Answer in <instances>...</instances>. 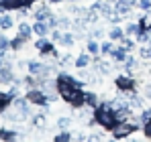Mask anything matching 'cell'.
Returning <instances> with one entry per match:
<instances>
[{
    "label": "cell",
    "mask_w": 151,
    "mask_h": 142,
    "mask_svg": "<svg viewBox=\"0 0 151 142\" xmlns=\"http://www.w3.org/2000/svg\"><path fill=\"white\" fill-rule=\"evenodd\" d=\"M57 81V89H59V95H61V99L68 104V106H72V108H84V92H82V87L80 85H74V83H70V81H65V79H55Z\"/></svg>",
    "instance_id": "1"
},
{
    "label": "cell",
    "mask_w": 151,
    "mask_h": 142,
    "mask_svg": "<svg viewBox=\"0 0 151 142\" xmlns=\"http://www.w3.org/2000/svg\"><path fill=\"white\" fill-rule=\"evenodd\" d=\"M92 114H94L96 124L102 126L104 130H112V126L116 124V118H114V108L110 106V102H100V104L92 110Z\"/></svg>",
    "instance_id": "2"
},
{
    "label": "cell",
    "mask_w": 151,
    "mask_h": 142,
    "mask_svg": "<svg viewBox=\"0 0 151 142\" xmlns=\"http://www.w3.org/2000/svg\"><path fill=\"white\" fill-rule=\"evenodd\" d=\"M114 87L121 92V94H129V92H137V79L129 73H121L116 75L114 79Z\"/></svg>",
    "instance_id": "3"
},
{
    "label": "cell",
    "mask_w": 151,
    "mask_h": 142,
    "mask_svg": "<svg viewBox=\"0 0 151 142\" xmlns=\"http://www.w3.org/2000/svg\"><path fill=\"white\" fill-rule=\"evenodd\" d=\"M35 49L41 53V57H45V59H57V57H61L59 53H57V49L53 47V41L49 39H45V37H39V41H35Z\"/></svg>",
    "instance_id": "4"
},
{
    "label": "cell",
    "mask_w": 151,
    "mask_h": 142,
    "mask_svg": "<svg viewBox=\"0 0 151 142\" xmlns=\"http://www.w3.org/2000/svg\"><path fill=\"white\" fill-rule=\"evenodd\" d=\"M112 138H116V140H121V138H129V136H133L135 132H137V128L129 122V120H125V122H116L114 126H112Z\"/></svg>",
    "instance_id": "5"
},
{
    "label": "cell",
    "mask_w": 151,
    "mask_h": 142,
    "mask_svg": "<svg viewBox=\"0 0 151 142\" xmlns=\"http://www.w3.org/2000/svg\"><path fill=\"white\" fill-rule=\"evenodd\" d=\"M27 69H29L31 75L41 77V79H45V77H49L51 73H55V67H53V65H43V63H39V61H29Z\"/></svg>",
    "instance_id": "6"
},
{
    "label": "cell",
    "mask_w": 151,
    "mask_h": 142,
    "mask_svg": "<svg viewBox=\"0 0 151 142\" xmlns=\"http://www.w3.org/2000/svg\"><path fill=\"white\" fill-rule=\"evenodd\" d=\"M27 99H29L33 106H41V108H47V104H49L47 94H45L43 89H39V87H31V89L27 92Z\"/></svg>",
    "instance_id": "7"
},
{
    "label": "cell",
    "mask_w": 151,
    "mask_h": 142,
    "mask_svg": "<svg viewBox=\"0 0 151 142\" xmlns=\"http://www.w3.org/2000/svg\"><path fill=\"white\" fill-rule=\"evenodd\" d=\"M110 57H112V63H125L127 61V57H129V53H127L123 47H114L112 51H110Z\"/></svg>",
    "instance_id": "8"
},
{
    "label": "cell",
    "mask_w": 151,
    "mask_h": 142,
    "mask_svg": "<svg viewBox=\"0 0 151 142\" xmlns=\"http://www.w3.org/2000/svg\"><path fill=\"white\" fill-rule=\"evenodd\" d=\"M100 104V97H98V94H94V92H84V106L86 108H96Z\"/></svg>",
    "instance_id": "9"
},
{
    "label": "cell",
    "mask_w": 151,
    "mask_h": 142,
    "mask_svg": "<svg viewBox=\"0 0 151 142\" xmlns=\"http://www.w3.org/2000/svg\"><path fill=\"white\" fill-rule=\"evenodd\" d=\"M51 28H49V24H47V21H35V24H33V33L37 37H45Z\"/></svg>",
    "instance_id": "10"
},
{
    "label": "cell",
    "mask_w": 151,
    "mask_h": 142,
    "mask_svg": "<svg viewBox=\"0 0 151 142\" xmlns=\"http://www.w3.org/2000/svg\"><path fill=\"white\" fill-rule=\"evenodd\" d=\"M125 37H127V35H125V28H121L119 24H114V26L108 31V39H110V41H116V43H121Z\"/></svg>",
    "instance_id": "11"
},
{
    "label": "cell",
    "mask_w": 151,
    "mask_h": 142,
    "mask_svg": "<svg viewBox=\"0 0 151 142\" xmlns=\"http://www.w3.org/2000/svg\"><path fill=\"white\" fill-rule=\"evenodd\" d=\"M90 63H92V55H90V53H82V55H78L76 61H74V65L78 67V69H86Z\"/></svg>",
    "instance_id": "12"
},
{
    "label": "cell",
    "mask_w": 151,
    "mask_h": 142,
    "mask_svg": "<svg viewBox=\"0 0 151 142\" xmlns=\"http://www.w3.org/2000/svg\"><path fill=\"white\" fill-rule=\"evenodd\" d=\"M49 16H51L49 2H47V4H43V6H39V8L35 10V21H47Z\"/></svg>",
    "instance_id": "13"
},
{
    "label": "cell",
    "mask_w": 151,
    "mask_h": 142,
    "mask_svg": "<svg viewBox=\"0 0 151 142\" xmlns=\"http://www.w3.org/2000/svg\"><path fill=\"white\" fill-rule=\"evenodd\" d=\"M74 43H76V37H74V33H70V31H63V35H61V41H59V45L61 47H74Z\"/></svg>",
    "instance_id": "14"
},
{
    "label": "cell",
    "mask_w": 151,
    "mask_h": 142,
    "mask_svg": "<svg viewBox=\"0 0 151 142\" xmlns=\"http://www.w3.org/2000/svg\"><path fill=\"white\" fill-rule=\"evenodd\" d=\"M14 81V73L10 71V67H0V83H10Z\"/></svg>",
    "instance_id": "15"
},
{
    "label": "cell",
    "mask_w": 151,
    "mask_h": 142,
    "mask_svg": "<svg viewBox=\"0 0 151 142\" xmlns=\"http://www.w3.org/2000/svg\"><path fill=\"white\" fill-rule=\"evenodd\" d=\"M0 140H2V142H14V140H19V134L12 132V130L0 128Z\"/></svg>",
    "instance_id": "16"
},
{
    "label": "cell",
    "mask_w": 151,
    "mask_h": 142,
    "mask_svg": "<svg viewBox=\"0 0 151 142\" xmlns=\"http://www.w3.org/2000/svg\"><path fill=\"white\" fill-rule=\"evenodd\" d=\"M86 51H88L90 55H100V45H98V41H96V39H88Z\"/></svg>",
    "instance_id": "17"
},
{
    "label": "cell",
    "mask_w": 151,
    "mask_h": 142,
    "mask_svg": "<svg viewBox=\"0 0 151 142\" xmlns=\"http://www.w3.org/2000/svg\"><path fill=\"white\" fill-rule=\"evenodd\" d=\"M19 35H21L23 39L29 41V39H31V35H33V26H31V24H27V23H21V24H19Z\"/></svg>",
    "instance_id": "18"
},
{
    "label": "cell",
    "mask_w": 151,
    "mask_h": 142,
    "mask_svg": "<svg viewBox=\"0 0 151 142\" xmlns=\"http://www.w3.org/2000/svg\"><path fill=\"white\" fill-rule=\"evenodd\" d=\"M137 33H139V21L135 23H127V26H125V35L127 37H137Z\"/></svg>",
    "instance_id": "19"
},
{
    "label": "cell",
    "mask_w": 151,
    "mask_h": 142,
    "mask_svg": "<svg viewBox=\"0 0 151 142\" xmlns=\"http://www.w3.org/2000/svg\"><path fill=\"white\" fill-rule=\"evenodd\" d=\"M74 138H72V134L68 132V130H61L57 136H53V142H72Z\"/></svg>",
    "instance_id": "20"
},
{
    "label": "cell",
    "mask_w": 151,
    "mask_h": 142,
    "mask_svg": "<svg viewBox=\"0 0 151 142\" xmlns=\"http://www.w3.org/2000/svg\"><path fill=\"white\" fill-rule=\"evenodd\" d=\"M121 47L125 49L127 53H133V51H135V41H133L131 37H125V39L121 41Z\"/></svg>",
    "instance_id": "21"
},
{
    "label": "cell",
    "mask_w": 151,
    "mask_h": 142,
    "mask_svg": "<svg viewBox=\"0 0 151 142\" xmlns=\"http://www.w3.org/2000/svg\"><path fill=\"white\" fill-rule=\"evenodd\" d=\"M12 24H14L12 16H8V14H2V16H0V28H4V31H6V28H10Z\"/></svg>",
    "instance_id": "22"
},
{
    "label": "cell",
    "mask_w": 151,
    "mask_h": 142,
    "mask_svg": "<svg viewBox=\"0 0 151 142\" xmlns=\"http://www.w3.org/2000/svg\"><path fill=\"white\" fill-rule=\"evenodd\" d=\"M112 49H114V41L108 39V41H104V43L100 45V53H102V55H110Z\"/></svg>",
    "instance_id": "23"
},
{
    "label": "cell",
    "mask_w": 151,
    "mask_h": 142,
    "mask_svg": "<svg viewBox=\"0 0 151 142\" xmlns=\"http://www.w3.org/2000/svg\"><path fill=\"white\" fill-rule=\"evenodd\" d=\"M25 41H27V39H23L21 35H17V37H14V39L10 41V49H14V51H19V49H21L23 45H25Z\"/></svg>",
    "instance_id": "24"
},
{
    "label": "cell",
    "mask_w": 151,
    "mask_h": 142,
    "mask_svg": "<svg viewBox=\"0 0 151 142\" xmlns=\"http://www.w3.org/2000/svg\"><path fill=\"white\" fill-rule=\"evenodd\" d=\"M72 18L70 16H59V24H57V28H61V31H68L70 26H72Z\"/></svg>",
    "instance_id": "25"
},
{
    "label": "cell",
    "mask_w": 151,
    "mask_h": 142,
    "mask_svg": "<svg viewBox=\"0 0 151 142\" xmlns=\"http://www.w3.org/2000/svg\"><path fill=\"white\" fill-rule=\"evenodd\" d=\"M57 126H59L61 130H68V128L72 126V118H70V116H61V118L57 120Z\"/></svg>",
    "instance_id": "26"
},
{
    "label": "cell",
    "mask_w": 151,
    "mask_h": 142,
    "mask_svg": "<svg viewBox=\"0 0 151 142\" xmlns=\"http://www.w3.org/2000/svg\"><path fill=\"white\" fill-rule=\"evenodd\" d=\"M137 6L141 8V12L151 14V0H139V4H137Z\"/></svg>",
    "instance_id": "27"
},
{
    "label": "cell",
    "mask_w": 151,
    "mask_h": 142,
    "mask_svg": "<svg viewBox=\"0 0 151 142\" xmlns=\"http://www.w3.org/2000/svg\"><path fill=\"white\" fill-rule=\"evenodd\" d=\"M139 120H141V124L149 122V120H151V108H143L141 114H139Z\"/></svg>",
    "instance_id": "28"
},
{
    "label": "cell",
    "mask_w": 151,
    "mask_h": 142,
    "mask_svg": "<svg viewBox=\"0 0 151 142\" xmlns=\"http://www.w3.org/2000/svg\"><path fill=\"white\" fill-rule=\"evenodd\" d=\"M139 55H141V59H145V61H151V45H143L141 51H139Z\"/></svg>",
    "instance_id": "29"
},
{
    "label": "cell",
    "mask_w": 151,
    "mask_h": 142,
    "mask_svg": "<svg viewBox=\"0 0 151 142\" xmlns=\"http://www.w3.org/2000/svg\"><path fill=\"white\" fill-rule=\"evenodd\" d=\"M123 65H125V69H127V71L135 69V67H137V59H135L133 55H129V57H127V61L123 63Z\"/></svg>",
    "instance_id": "30"
},
{
    "label": "cell",
    "mask_w": 151,
    "mask_h": 142,
    "mask_svg": "<svg viewBox=\"0 0 151 142\" xmlns=\"http://www.w3.org/2000/svg\"><path fill=\"white\" fill-rule=\"evenodd\" d=\"M33 124H35L37 128H43V126H45V114H37V116H33Z\"/></svg>",
    "instance_id": "31"
},
{
    "label": "cell",
    "mask_w": 151,
    "mask_h": 142,
    "mask_svg": "<svg viewBox=\"0 0 151 142\" xmlns=\"http://www.w3.org/2000/svg\"><path fill=\"white\" fill-rule=\"evenodd\" d=\"M102 37H104V28H102V26H96V28L90 33V39H96V41H98Z\"/></svg>",
    "instance_id": "32"
},
{
    "label": "cell",
    "mask_w": 151,
    "mask_h": 142,
    "mask_svg": "<svg viewBox=\"0 0 151 142\" xmlns=\"http://www.w3.org/2000/svg\"><path fill=\"white\" fill-rule=\"evenodd\" d=\"M102 138H104V136H102L100 132H92V134L86 138V142H102Z\"/></svg>",
    "instance_id": "33"
},
{
    "label": "cell",
    "mask_w": 151,
    "mask_h": 142,
    "mask_svg": "<svg viewBox=\"0 0 151 142\" xmlns=\"http://www.w3.org/2000/svg\"><path fill=\"white\" fill-rule=\"evenodd\" d=\"M108 21L112 24H121V21H123V14H119V12H112L110 16H108Z\"/></svg>",
    "instance_id": "34"
},
{
    "label": "cell",
    "mask_w": 151,
    "mask_h": 142,
    "mask_svg": "<svg viewBox=\"0 0 151 142\" xmlns=\"http://www.w3.org/2000/svg\"><path fill=\"white\" fill-rule=\"evenodd\" d=\"M61 35H63V31H61V28H59V31H53V33H51V41L59 45V41H61Z\"/></svg>",
    "instance_id": "35"
},
{
    "label": "cell",
    "mask_w": 151,
    "mask_h": 142,
    "mask_svg": "<svg viewBox=\"0 0 151 142\" xmlns=\"http://www.w3.org/2000/svg\"><path fill=\"white\" fill-rule=\"evenodd\" d=\"M141 130H143V134H145V138H149V140H151V120H149V122H145V124H143V128H141Z\"/></svg>",
    "instance_id": "36"
},
{
    "label": "cell",
    "mask_w": 151,
    "mask_h": 142,
    "mask_svg": "<svg viewBox=\"0 0 151 142\" xmlns=\"http://www.w3.org/2000/svg\"><path fill=\"white\" fill-rule=\"evenodd\" d=\"M59 63H61L63 67H68V65L72 63V55H70V53H65V55H61V59H59Z\"/></svg>",
    "instance_id": "37"
},
{
    "label": "cell",
    "mask_w": 151,
    "mask_h": 142,
    "mask_svg": "<svg viewBox=\"0 0 151 142\" xmlns=\"http://www.w3.org/2000/svg\"><path fill=\"white\" fill-rule=\"evenodd\" d=\"M47 24H49V28H57V24H59V18L51 14L49 18H47Z\"/></svg>",
    "instance_id": "38"
},
{
    "label": "cell",
    "mask_w": 151,
    "mask_h": 142,
    "mask_svg": "<svg viewBox=\"0 0 151 142\" xmlns=\"http://www.w3.org/2000/svg\"><path fill=\"white\" fill-rule=\"evenodd\" d=\"M72 138H74L76 142H84L88 136H84V132H76V134H72Z\"/></svg>",
    "instance_id": "39"
},
{
    "label": "cell",
    "mask_w": 151,
    "mask_h": 142,
    "mask_svg": "<svg viewBox=\"0 0 151 142\" xmlns=\"http://www.w3.org/2000/svg\"><path fill=\"white\" fill-rule=\"evenodd\" d=\"M143 95H145L147 99H151V85H149V83H147V85L143 87Z\"/></svg>",
    "instance_id": "40"
},
{
    "label": "cell",
    "mask_w": 151,
    "mask_h": 142,
    "mask_svg": "<svg viewBox=\"0 0 151 142\" xmlns=\"http://www.w3.org/2000/svg\"><path fill=\"white\" fill-rule=\"evenodd\" d=\"M49 4H59V2H63V0H47Z\"/></svg>",
    "instance_id": "41"
},
{
    "label": "cell",
    "mask_w": 151,
    "mask_h": 142,
    "mask_svg": "<svg viewBox=\"0 0 151 142\" xmlns=\"http://www.w3.org/2000/svg\"><path fill=\"white\" fill-rule=\"evenodd\" d=\"M129 142H139V140H137V138H131V136H129Z\"/></svg>",
    "instance_id": "42"
},
{
    "label": "cell",
    "mask_w": 151,
    "mask_h": 142,
    "mask_svg": "<svg viewBox=\"0 0 151 142\" xmlns=\"http://www.w3.org/2000/svg\"><path fill=\"white\" fill-rule=\"evenodd\" d=\"M2 59H4V57H0V67H2Z\"/></svg>",
    "instance_id": "43"
},
{
    "label": "cell",
    "mask_w": 151,
    "mask_h": 142,
    "mask_svg": "<svg viewBox=\"0 0 151 142\" xmlns=\"http://www.w3.org/2000/svg\"><path fill=\"white\" fill-rule=\"evenodd\" d=\"M110 142H116V138H114V140H110Z\"/></svg>",
    "instance_id": "44"
}]
</instances>
